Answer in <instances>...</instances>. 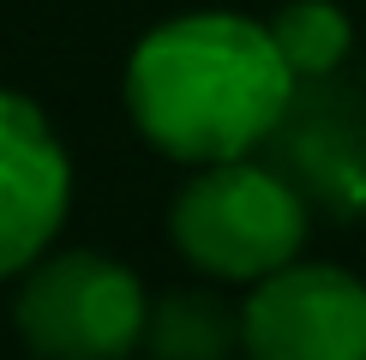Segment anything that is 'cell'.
<instances>
[{
    "instance_id": "obj_2",
    "label": "cell",
    "mask_w": 366,
    "mask_h": 360,
    "mask_svg": "<svg viewBox=\"0 0 366 360\" xmlns=\"http://www.w3.org/2000/svg\"><path fill=\"white\" fill-rule=\"evenodd\" d=\"M180 259L217 282H264L307 246V199L258 162H210L169 210Z\"/></svg>"
},
{
    "instance_id": "obj_6",
    "label": "cell",
    "mask_w": 366,
    "mask_h": 360,
    "mask_svg": "<svg viewBox=\"0 0 366 360\" xmlns=\"http://www.w3.org/2000/svg\"><path fill=\"white\" fill-rule=\"evenodd\" d=\"M139 349L150 360H228L240 349V312L210 289H169L150 300Z\"/></svg>"
},
{
    "instance_id": "obj_1",
    "label": "cell",
    "mask_w": 366,
    "mask_h": 360,
    "mask_svg": "<svg viewBox=\"0 0 366 360\" xmlns=\"http://www.w3.org/2000/svg\"><path fill=\"white\" fill-rule=\"evenodd\" d=\"M295 84L270 24L192 12L139 42L127 66V109L162 156L210 169L264 144L282 126Z\"/></svg>"
},
{
    "instance_id": "obj_4",
    "label": "cell",
    "mask_w": 366,
    "mask_h": 360,
    "mask_svg": "<svg viewBox=\"0 0 366 360\" xmlns=\"http://www.w3.org/2000/svg\"><path fill=\"white\" fill-rule=\"evenodd\" d=\"M247 360H366V282L337 264H282L240 306Z\"/></svg>"
},
{
    "instance_id": "obj_5",
    "label": "cell",
    "mask_w": 366,
    "mask_h": 360,
    "mask_svg": "<svg viewBox=\"0 0 366 360\" xmlns=\"http://www.w3.org/2000/svg\"><path fill=\"white\" fill-rule=\"evenodd\" d=\"M72 204V162L36 102L0 90V282L54 246Z\"/></svg>"
},
{
    "instance_id": "obj_3",
    "label": "cell",
    "mask_w": 366,
    "mask_h": 360,
    "mask_svg": "<svg viewBox=\"0 0 366 360\" xmlns=\"http://www.w3.org/2000/svg\"><path fill=\"white\" fill-rule=\"evenodd\" d=\"M150 300L127 264L102 252H54L19 289V336L36 360H127L144 336Z\"/></svg>"
},
{
    "instance_id": "obj_7",
    "label": "cell",
    "mask_w": 366,
    "mask_h": 360,
    "mask_svg": "<svg viewBox=\"0 0 366 360\" xmlns=\"http://www.w3.org/2000/svg\"><path fill=\"white\" fill-rule=\"evenodd\" d=\"M270 42L282 49L295 79H325V72L342 66L348 42H355V24H348V12L337 0H288L270 19Z\"/></svg>"
}]
</instances>
